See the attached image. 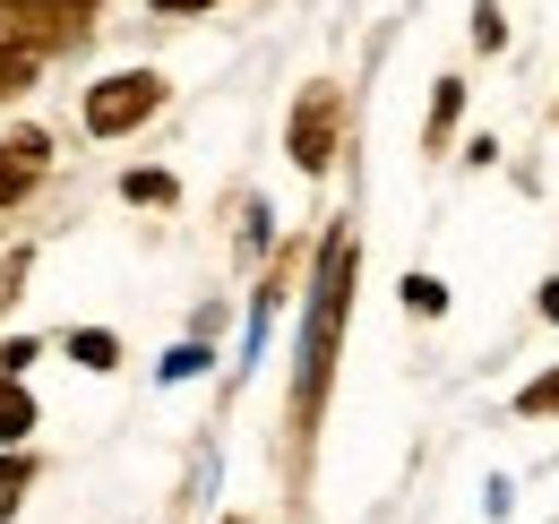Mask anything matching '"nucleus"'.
I'll return each mask as SVG.
<instances>
[{"label":"nucleus","mask_w":559,"mask_h":524,"mask_svg":"<svg viewBox=\"0 0 559 524\" xmlns=\"http://www.w3.org/2000/svg\"><path fill=\"white\" fill-rule=\"evenodd\" d=\"M293 275H301V241L284 250L276 266H267V293H259V310H284V293H293Z\"/></svg>","instance_id":"4468645a"},{"label":"nucleus","mask_w":559,"mask_h":524,"mask_svg":"<svg viewBox=\"0 0 559 524\" xmlns=\"http://www.w3.org/2000/svg\"><path fill=\"white\" fill-rule=\"evenodd\" d=\"M121 198H130V206H181V181L155 172V164H139V172H121Z\"/></svg>","instance_id":"1a4fd4ad"},{"label":"nucleus","mask_w":559,"mask_h":524,"mask_svg":"<svg viewBox=\"0 0 559 524\" xmlns=\"http://www.w3.org/2000/svg\"><path fill=\"white\" fill-rule=\"evenodd\" d=\"M336 146H345V86H328V78H310V86L293 95V121H284V155H293V172H310V181H328V164H336Z\"/></svg>","instance_id":"7ed1b4c3"},{"label":"nucleus","mask_w":559,"mask_h":524,"mask_svg":"<svg viewBox=\"0 0 559 524\" xmlns=\"http://www.w3.org/2000/svg\"><path fill=\"white\" fill-rule=\"evenodd\" d=\"M35 421H44V413H35V388L0 370V448H26V430H35Z\"/></svg>","instance_id":"423d86ee"},{"label":"nucleus","mask_w":559,"mask_h":524,"mask_svg":"<svg viewBox=\"0 0 559 524\" xmlns=\"http://www.w3.org/2000/svg\"><path fill=\"white\" fill-rule=\"evenodd\" d=\"M465 95H474V86H465L456 69H448V78L430 86V121H421V155H448V138H456V121H465Z\"/></svg>","instance_id":"39448f33"},{"label":"nucleus","mask_w":559,"mask_h":524,"mask_svg":"<svg viewBox=\"0 0 559 524\" xmlns=\"http://www.w3.org/2000/svg\"><path fill=\"white\" fill-rule=\"evenodd\" d=\"M44 172H52V130H44V121L0 130V206L35 198V190H44Z\"/></svg>","instance_id":"20e7f679"},{"label":"nucleus","mask_w":559,"mask_h":524,"mask_svg":"<svg viewBox=\"0 0 559 524\" xmlns=\"http://www.w3.org/2000/svg\"><path fill=\"white\" fill-rule=\"evenodd\" d=\"M26 361H44V344H35V335H9V344H0V370L26 379Z\"/></svg>","instance_id":"2eb2a0df"},{"label":"nucleus","mask_w":559,"mask_h":524,"mask_svg":"<svg viewBox=\"0 0 559 524\" xmlns=\"http://www.w3.org/2000/svg\"><path fill=\"white\" fill-rule=\"evenodd\" d=\"M516 413H525V421H559V361H551V370H543L525 395H516Z\"/></svg>","instance_id":"f8f14e48"},{"label":"nucleus","mask_w":559,"mask_h":524,"mask_svg":"<svg viewBox=\"0 0 559 524\" xmlns=\"http://www.w3.org/2000/svg\"><path fill=\"white\" fill-rule=\"evenodd\" d=\"M353 275H361V241L328 233L319 250V284H310V319H301V379H293V464L310 456L319 413L336 388V353H345V319H353Z\"/></svg>","instance_id":"f257e3e1"},{"label":"nucleus","mask_w":559,"mask_h":524,"mask_svg":"<svg viewBox=\"0 0 559 524\" xmlns=\"http://www.w3.org/2000/svg\"><path fill=\"white\" fill-rule=\"evenodd\" d=\"M474 52H508V9L499 0H474Z\"/></svg>","instance_id":"ddd939ff"},{"label":"nucleus","mask_w":559,"mask_h":524,"mask_svg":"<svg viewBox=\"0 0 559 524\" xmlns=\"http://www.w3.org/2000/svg\"><path fill=\"white\" fill-rule=\"evenodd\" d=\"M551 121H559V104H551Z\"/></svg>","instance_id":"6ab92c4d"},{"label":"nucleus","mask_w":559,"mask_h":524,"mask_svg":"<svg viewBox=\"0 0 559 524\" xmlns=\"http://www.w3.org/2000/svg\"><path fill=\"white\" fill-rule=\"evenodd\" d=\"M199 370H207V344H181V353L164 361V379H199Z\"/></svg>","instance_id":"dca6fc26"},{"label":"nucleus","mask_w":559,"mask_h":524,"mask_svg":"<svg viewBox=\"0 0 559 524\" xmlns=\"http://www.w3.org/2000/svg\"><path fill=\"white\" fill-rule=\"evenodd\" d=\"M396 293H405V310H414V319H439V310H448V284H439V275H405V284H396Z\"/></svg>","instance_id":"9b49d317"},{"label":"nucleus","mask_w":559,"mask_h":524,"mask_svg":"<svg viewBox=\"0 0 559 524\" xmlns=\"http://www.w3.org/2000/svg\"><path fill=\"white\" fill-rule=\"evenodd\" d=\"M26 275H35V250H26V241H17V250H0V319L26 301Z\"/></svg>","instance_id":"9d476101"},{"label":"nucleus","mask_w":559,"mask_h":524,"mask_svg":"<svg viewBox=\"0 0 559 524\" xmlns=\"http://www.w3.org/2000/svg\"><path fill=\"white\" fill-rule=\"evenodd\" d=\"M534 310H543V319H551V327H559V275H551V284H543V293H534Z\"/></svg>","instance_id":"a211bd4d"},{"label":"nucleus","mask_w":559,"mask_h":524,"mask_svg":"<svg viewBox=\"0 0 559 524\" xmlns=\"http://www.w3.org/2000/svg\"><path fill=\"white\" fill-rule=\"evenodd\" d=\"M26 490H35V456L26 448H0V524L26 508Z\"/></svg>","instance_id":"6e6552de"},{"label":"nucleus","mask_w":559,"mask_h":524,"mask_svg":"<svg viewBox=\"0 0 559 524\" xmlns=\"http://www.w3.org/2000/svg\"><path fill=\"white\" fill-rule=\"evenodd\" d=\"M233 524H241V516H233Z\"/></svg>","instance_id":"aec40b11"},{"label":"nucleus","mask_w":559,"mask_h":524,"mask_svg":"<svg viewBox=\"0 0 559 524\" xmlns=\"http://www.w3.org/2000/svg\"><path fill=\"white\" fill-rule=\"evenodd\" d=\"M155 17H207V9H224V0H146Z\"/></svg>","instance_id":"f3484780"},{"label":"nucleus","mask_w":559,"mask_h":524,"mask_svg":"<svg viewBox=\"0 0 559 524\" xmlns=\"http://www.w3.org/2000/svg\"><path fill=\"white\" fill-rule=\"evenodd\" d=\"M61 353H70L78 370H95V379L121 370V335H112V327H70V335H61Z\"/></svg>","instance_id":"0eeeda50"},{"label":"nucleus","mask_w":559,"mask_h":524,"mask_svg":"<svg viewBox=\"0 0 559 524\" xmlns=\"http://www.w3.org/2000/svg\"><path fill=\"white\" fill-rule=\"evenodd\" d=\"M164 104H173V78H164V69H112V78L86 86L78 121H86V138H130V130H146Z\"/></svg>","instance_id":"f03ea898"}]
</instances>
